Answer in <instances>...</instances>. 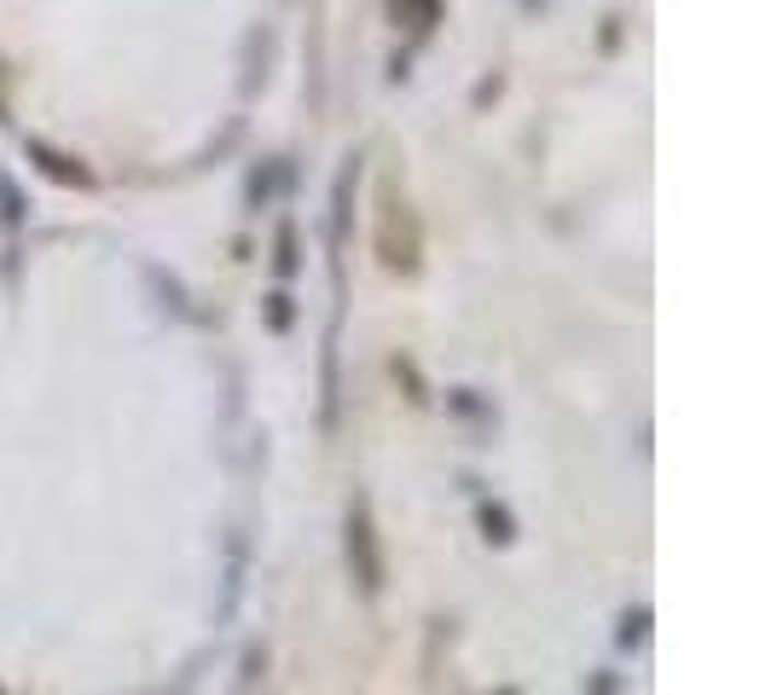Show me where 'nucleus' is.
Returning <instances> with one entry per match:
<instances>
[{
	"label": "nucleus",
	"mask_w": 771,
	"mask_h": 695,
	"mask_svg": "<svg viewBox=\"0 0 771 695\" xmlns=\"http://www.w3.org/2000/svg\"><path fill=\"white\" fill-rule=\"evenodd\" d=\"M342 534H349V574L365 597H377L383 591V545H377V522H372V499L354 493L349 499V522H342Z\"/></svg>",
	"instance_id": "f257e3e1"
},
{
	"label": "nucleus",
	"mask_w": 771,
	"mask_h": 695,
	"mask_svg": "<svg viewBox=\"0 0 771 695\" xmlns=\"http://www.w3.org/2000/svg\"><path fill=\"white\" fill-rule=\"evenodd\" d=\"M30 157L41 162V174L58 180V186H88V169H81V162H70L65 151H53V146H41V139H30Z\"/></svg>",
	"instance_id": "f03ea898"
},
{
	"label": "nucleus",
	"mask_w": 771,
	"mask_h": 695,
	"mask_svg": "<svg viewBox=\"0 0 771 695\" xmlns=\"http://www.w3.org/2000/svg\"><path fill=\"white\" fill-rule=\"evenodd\" d=\"M481 539L487 545H511L517 539V522H511V510H504V504H481Z\"/></svg>",
	"instance_id": "7ed1b4c3"
},
{
	"label": "nucleus",
	"mask_w": 771,
	"mask_h": 695,
	"mask_svg": "<svg viewBox=\"0 0 771 695\" xmlns=\"http://www.w3.org/2000/svg\"><path fill=\"white\" fill-rule=\"evenodd\" d=\"M649 638V608H633V615L621 620V643L633 649V643H644Z\"/></svg>",
	"instance_id": "20e7f679"
},
{
	"label": "nucleus",
	"mask_w": 771,
	"mask_h": 695,
	"mask_svg": "<svg viewBox=\"0 0 771 695\" xmlns=\"http://www.w3.org/2000/svg\"><path fill=\"white\" fill-rule=\"evenodd\" d=\"M273 186H279V169H261V174H250V209H261V203H273Z\"/></svg>",
	"instance_id": "39448f33"
},
{
	"label": "nucleus",
	"mask_w": 771,
	"mask_h": 695,
	"mask_svg": "<svg viewBox=\"0 0 771 695\" xmlns=\"http://www.w3.org/2000/svg\"><path fill=\"white\" fill-rule=\"evenodd\" d=\"M273 267H279L284 278L296 273V232H291V227H279V255H273Z\"/></svg>",
	"instance_id": "423d86ee"
},
{
	"label": "nucleus",
	"mask_w": 771,
	"mask_h": 695,
	"mask_svg": "<svg viewBox=\"0 0 771 695\" xmlns=\"http://www.w3.org/2000/svg\"><path fill=\"white\" fill-rule=\"evenodd\" d=\"M0 220H7V227H18V220H24V203H18L12 180H0Z\"/></svg>",
	"instance_id": "0eeeda50"
},
{
	"label": "nucleus",
	"mask_w": 771,
	"mask_h": 695,
	"mask_svg": "<svg viewBox=\"0 0 771 695\" xmlns=\"http://www.w3.org/2000/svg\"><path fill=\"white\" fill-rule=\"evenodd\" d=\"M268 324H273V331H291V296H284V290L268 296Z\"/></svg>",
	"instance_id": "6e6552de"
},
{
	"label": "nucleus",
	"mask_w": 771,
	"mask_h": 695,
	"mask_svg": "<svg viewBox=\"0 0 771 695\" xmlns=\"http://www.w3.org/2000/svg\"><path fill=\"white\" fill-rule=\"evenodd\" d=\"M504 695H517V690H504Z\"/></svg>",
	"instance_id": "1a4fd4ad"
}]
</instances>
